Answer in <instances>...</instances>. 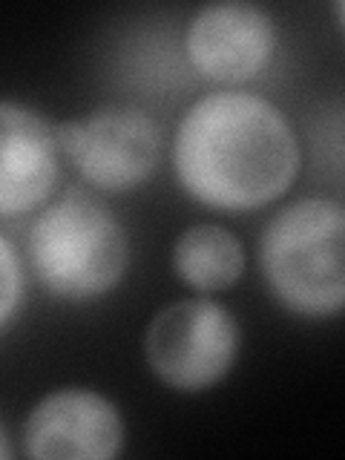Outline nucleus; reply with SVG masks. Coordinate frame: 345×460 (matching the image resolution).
<instances>
[{
	"label": "nucleus",
	"mask_w": 345,
	"mask_h": 460,
	"mask_svg": "<svg viewBox=\"0 0 345 460\" xmlns=\"http://www.w3.org/2000/svg\"><path fill=\"white\" fill-rule=\"evenodd\" d=\"M172 162L181 187L216 210L262 208L299 170L294 129L270 101L251 93L199 98L179 124Z\"/></svg>",
	"instance_id": "f257e3e1"
},
{
	"label": "nucleus",
	"mask_w": 345,
	"mask_h": 460,
	"mask_svg": "<svg viewBox=\"0 0 345 460\" xmlns=\"http://www.w3.org/2000/svg\"><path fill=\"white\" fill-rule=\"evenodd\" d=\"M265 282L285 308L334 316L345 302V213L340 201L302 199L268 222L259 244Z\"/></svg>",
	"instance_id": "f03ea898"
},
{
	"label": "nucleus",
	"mask_w": 345,
	"mask_h": 460,
	"mask_svg": "<svg viewBox=\"0 0 345 460\" xmlns=\"http://www.w3.org/2000/svg\"><path fill=\"white\" fill-rule=\"evenodd\" d=\"M35 273L55 296L93 299L121 282L129 244L121 222L84 193H66L29 234Z\"/></svg>",
	"instance_id": "7ed1b4c3"
},
{
	"label": "nucleus",
	"mask_w": 345,
	"mask_h": 460,
	"mask_svg": "<svg viewBox=\"0 0 345 460\" xmlns=\"http://www.w3.org/2000/svg\"><path fill=\"white\" fill-rule=\"evenodd\" d=\"M239 351V325L227 308L210 299L172 302L153 316L144 354L153 374L179 392L219 383Z\"/></svg>",
	"instance_id": "20e7f679"
},
{
	"label": "nucleus",
	"mask_w": 345,
	"mask_h": 460,
	"mask_svg": "<svg viewBox=\"0 0 345 460\" xmlns=\"http://www.w3.org/2000/svg\"><path fill=\"white\" fill-rule=\"evenodd\" d=\"M58 153L101 190H129L147 181L162 162V129L136 107H104L84 121L52 127Z\"/></svg>",
	"instance_id": "39448f33"
},
{
	"label": "nucleus",
	"mask_w": 345,
	"mask_h": 460,
	"mask_svg": "<svg viewBox=\"0 0 345 460\" xmlns=\"http://www.w3.org/2000/svg\"><path fill=\"white\" fill-rule=\"evenodd\" d=\"M23 446L38 460H107L124 446L119 409L86 388L43 397L23 426Z\"/></svg>",
	"instance_id": "423d86ee"
},
{
	"label": "nucleus",
	"mask_w": 345,
	"mask_h": 460,
	"mask_svg": "<svg viewBox=\"0 0 345 460\" xmlns=\"http://www.w3.org/2000/svg\"><path fill=\"white\" fill-rule=\"evenodd\" d=\"M190 64L210 81H248L277 47L273 21L253 4H213L190 21L184 38Z\"/></svg>",
	"instance_id": "0eeeda50"
},
{
	"label": "nucleus",
	"mask_w": 345,
	"mask_h": 460,
	"mask_svg": "<svg viewBox=\"0 0 345 460\" xmlns=\"http://www.w3.org/2000/svg\"><path fill=\"white\" fill-rule=\"evenodd\" d=\"M58 179L52 127L29 107L0 101V216L38 208Z\"/></svg>",
	"instance_id": "6e6552de"
},
{
	"label": "nucleus",
	"mask_w": 345,
	"mask_h": 460,
	"mask_svg": "<svg viewBox=\"0 0 345 460\" xmlns=\"http://www.w3.org/2000/svg\"><path fill=\"white\" fill-rule=\"evenodd\" d=\"M172 268L196 291H225L239 282L244 270L242 242L219 225H196L179 236Z\"/></svg>",
	"instance_id": "1a4fd4ad"
},
{
	"label": "nucleus",
	"mask_w": 345,
	"mask_h": 460,
	"mask_svg": "<svg viewBox=\"0 0 345 460\" xmlns=\"http://www.w3.org/2000/svg\"><path fill=\"white\" fill-rule=\"evenodd\" d=\"M21 305V265L12 244L0 236V325L12 320Z\"/></svg>",
	"instance_id": "9d476101"
},
{
	"label": "nucleus",
	"mask_w": 345,
	"mask_h": 460,
	"mask_svg": "<svg viewBox=\"0 0 345 460\" xmlns=\"http://www.w3.org/2000/svg\"><path fill=\"white\" fill-rule=\"evenodd\" d=\"M9 457H12V449H9V443H6L4 429H0V460H9Z\"/></svg>",
	"instance_id": "9b49d317"
}]
</instances>
